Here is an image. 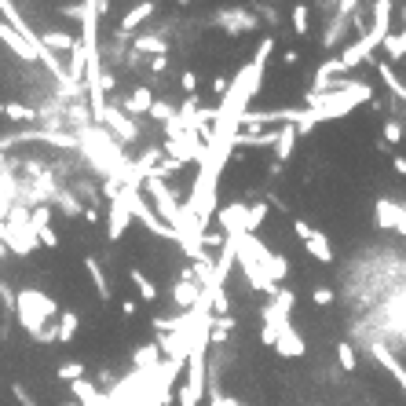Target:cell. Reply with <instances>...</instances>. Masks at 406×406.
Instances as JSON below:
<instances>
[{"label":"cell","mask_w":406,"mask_h":406,"mask_svg":"<svg viewBox=\"0 0 406 406\" xmlns=\"http://www.w3.org/2000/svg\"><path fill=\"white\" fill-rule=\"evenodd\" d=\"M373 220H377L381 231H399V202H395V198H381Z\"/></svg>","instance_id":"3"},{"label":"cell","mask_w":406,"mask_h":406,"mask_svg":"<svg viewBox=\"0 0 406 406\" xmlns=\"http://www.w3.org/2000/svg\"><path fill=\"white\" fill-rule=\"evenodd\" d=\"M132 282H136V289H139V296H143L146 304H151V301H158V286H154L151 279H146L143 271H132Z\"/></svg>","instance_id":"7"},{"label":"cell","mask_w":406,"mask_h":406,"mask_svg":"<svg viewBox=\"0 0 406 406\" xmlns=\"http://www.w3.org/2000/svg\"><path fill=\"white\" fill-rule=\"evenodd\" d=\"M293 30L301 33V37L311 30V26H308V8H296V11H293Z\"/></svg>","instance_id":"12"},{"label":"cell","mask_w":406,"mask_h":406,"mask_svg":"<svg viewBox=\"0 0 406 406\" xmlns=\"http://www.w3.org/2000/svg\"><path fill=\"white\" fill-rule=\"evenodd\" d=\"M392 165H395V173H399V176H406V158H402V154H395Z\"/></svg>","instance_id":"16"},{"label":"cell","mask_w":406,"mask_h":406,"mask_svg":"<svg viewBox=\"0 0 406 406\" xmlns=\"http://www.w3.org/2000/svg\"><path fill=\"white\" fill-rule=\"evenodd\" d=\"M55 377H59V381H66V384L81 381V377H84V362H66V366H59Z\"/></svg>","instance_id":"9"},{"label":"cell","mask_w":406,"mask_h":406,"mask_svg":"<svg viewBox=\"0 0 406 406\" xmlns=\"http://www.w3.org/2000/svg\"><path fill=\"white\" fill-rule=\"evenodd\" d=\"M399 139H402V124H399V121H388V124H384V139H381V143L392 146V143H399Z\"/></svg>","instance_id":"10"},{"label":"cell","mask_w":406,"mask_h":406,"mask_svg":"<svg viewBox=\"0 0 406 406\" xmlns=\"http://www.w3.org/2000/svg\"><path fill=\"white\" fill-rule=\"evenodd\" d=\"M381 48H384V55H388L392 62H402V59H406V30H402V33H395V37L388 33V40H384Z\"/></svg>","instance_id":"5"},{"label":"cell","mask_w":406,"mask_h":406,"mask_svg":"<svg viewBox=\"0 0 406 406\" xmlns=\"http://www.w3.org/2000/svg\"><path fill=\"white\" fill-rule=\"evenodd\" d=\"M62 406H81V402H77V399H70V402H62Z\"/></svg>","instance_id":"17"},{"label":"cell","mask_w":406,"mask_h":406,"mask_svg":"<svg viewBox=\"0 0 406 406\" xmlns=\"http://www.w3.org/2000/svg\"><path fill=\"white\" fill-rule=\"evenodd\" d=\"M15 308H18V323L26 326V333L33 340H40V344H55L59 340L55 330H45V323H55V304L40 289H23Z\"/></svg>","instance_id":"1"},{"label":"cell","mask_w":406,"mask_h":406,"mask_svg":"<svg viewBox=\"0 0 406 406\" xmlns=\"http://www.w3.org/2000/svg\"><path fill=\"white\" fill-rule=\"evenodd\" d=\"M370 352H373V359L381 362V366H384V370H388V373L395 377V384H399V388L406 392V370H402V366H399V362H395V355H392L388 348H384V344H373Z\"/></svg>","instance_id":"4"},{"label":"cell","mask_w":406,"mask_h":406,"mask_svg":"<svg viewBox=\"0 0 406 406\" xmlns=\"http://www.w3.org/2000/svg\"><path fill=\"white\" fill-rule=\"evenodd\" d=\"M55 333H59V344H66V340H74V333H77V315H74V311L59 315V326H55Z\"/></svg>","instance_id":"6"},{"label":"cell","mask_w":406,"mask_h":406,"mask_svg":"<svg viewBox=\"0 0 406 406\" xmlns=\"http://www.w3.org/2000/svg\"><path fill=\"white\" fill-rule=\"evenodd\" d=\"M11 395H15L18 402H23V406H37V399H33V395L23 388V384H11Z\"/></svg>","instance_id":"13"},{"label":"cell","mask_w":406,"mask_h":406,"mask_svg":"<svg viewBox=\"0 0 406 406\" xmlns=\"http://www.w3.org/2000/svg\"><path fill=\"white\" fill-rule=\"evenodd\" d=\"M337 362H340V366H344L348 373L359 366V359H355V348L348 344V340H344V344H337Z\"/></svg>","instance_id":"8"},{"label":"cell","mask_w":406,"mask_h":406,"mask_svg":"<svg viewBox=\"0 0 406 406\" xmlns=\"http://www.w3.org/2000/svg\"><path fill=\"white\" fill-rule=\"evenodd\" d=\"M395 234H406V202H399V231Z\"/></svg>","instance_id":"15"},{"label":"cell","mask_w":406,"mask_h":406,"mask_svg":"<svg viewBox=\"0 0 406 406\" xmlns=\"http://www.w3.org/2000/svg\"><path fill=\"white\" fill-rule=\"evenodd\" d=\"M311 301H315V304H323V308H326V304H333V289H326V286H318V289L311 293Z\"/></svg>","instance_id":"14"},{"label":"cell","mask_w":406,"mask_h":406,"mask_svg":"<svg viewBox=\"0 0 406 406\" xmlns=\"http://www.w3.org/2000/svg\"><path fill=\"white\" fill-rule=\"evenodd\" d=\"M293 231H296V238L304 242V249H308V253L315 256L318 264H333V245H330V238H326L323 231L308 227L304 220H296V224H293Z\"/></svg>","instance_id":"2"},{"label":"cell","mask_w":406,"mask_h":406,"mask_svg":"<svg viewBox=\"0 0 406 406\" xmlns=\"http://www.w3.org/2000/svg\"><path fill=\"white\" fill-rule=\"evenodd\" d=\"M209 406H242L238 399H227L220 388H209Z\"/></svg>","instance_id":"11"},{"label":"cell","mask_w":406,"mask_h":406,"mask_svg":"<svg viewBox=\"0 0 406 406\" xmlns=\"http://www.w3.org/2000/svg\"><path fill=\"white\" fill-rule=\"evenodd\" d=\"M402 18H406V4H402Z\"/></svg>","instance_id":"18"}]
</instances>
